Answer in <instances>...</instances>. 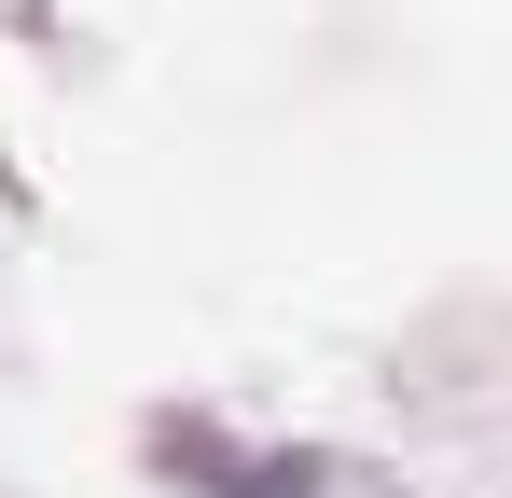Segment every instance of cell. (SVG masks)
<instances>
[{"label":"cell","instance_id":"obj_1","mask_svg":"<svg viewBox=\"0 0 512 498\" xmlns=\"http://www.w3.org/2000/svg\"><path fill=\"white\" fill-rule=\"evenodd\" d=\"M153 471L194 498H319V457L291 443H236V429H208V415H153Z\"/></svg>","mask_w":512,"mask_h":498}]
</instances>
